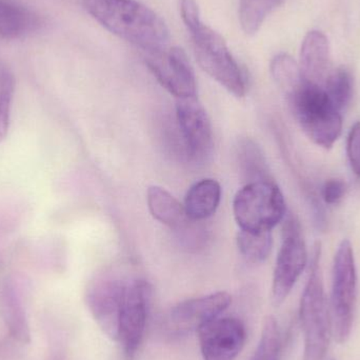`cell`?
<instances>
[{
    "label": "cell",
    "mask_w": 360,
    "mask_h": 360,
    "mask_svg": "<svg viewBox=\"0 0 360 360\" xmlns=\"http://www.w3.org/2000/svg\"><path fill=\"white\" fill-rule=\"evenodd\" d=\"M15 92V78L10 68L0 60V143L10 129L11 110Z\"/></svg>",
    "instance_id": "25"
},
{
    "label": "cell",
    "mask_w": 360,
    "mask_h": 360,
    "mask_svg": "<svg viewBox=\"0 0 360 360\" xmlns=\"http://www.w3.org/2000/svg\"><path fill=\"white\" fill-rule=\"evenodd\" d=\"M176 118L188 158L203 162L213 148V131L198 97L176 99Z\"/></svg>",
    "instance_id": "11"
},
{
    "label": "cell",
    "mask_w": 360,
    "mask_h": 360,
    "mask_svg": "<svg viewBox=\"0 0 360 360\" xmlns=\"http://www.w3.org/2000/svg\"><path fill=\"white\" fill-rule=\"evenodd\" d=\"M151 294V285L139 276L133 277L127 288L116 340L127 360L135 359L143 342Z\"/></svg>",
    "instance_id": "9"
},
{
    "label": "cell",
    "mask_w": 360,
    "mask_h": 360,
    "mask_svg": "<svg viewBox=\"0 0 360 360\" xmlns=\"http://www.w3.org/2000/svg\"><path fill=\"white\" fill-rule=\"evenodd\" d=\"M221 186L217 180L205 179L193 184L184 198V211L188 219L195 222L211 217L219 207Z\"/></svg>",
    "instance_id": "16"
},
{
    "label": "cell",
    "mask_w": 360,
    "mask_h": 360,
    "mask_svg": "<svg viewBox=\"0 0 360 360\" xmlns=\"http://www.w3.org/2000/svg\"><path fill=\"white\" fill-rule=\"evenodd\" d=\"M331 52L329 39L323 32H309L300 49V68L304 79L323 86L331 73Z\"/></svg>",
    "instance_id": "14"
},
{
    "label": "cell",
    "mask_w": 360,
    "mask_h": 360,
    "mask_svg": "<svg viewBox=\"0 0 360 360\" xmlns=\"http://www.w3.org/2000/svg\"><path fill=\"white\" fill-rule=\"evenodd\" d=\"M346 182L342 179H328L321 188V195L327 205H338L346 195Z\"/></svg>",
    "instance_id": "27"
},
{
    "label": "cell",
    "mask_w": 360,
    "mask_h": 360,
    "mask_svg": "<svg viewBox=\"0 0 360 360\" xmlns=\"http://www.w3.org/2000/svg\"><path fill=\"white\" fill-rule=\"evenodd\" d=\"M281 335L278 323L273 316L266 317L257 348L250 360H281Z\"/></svg>",
    "instance_id": "24"
},
{
    "label": "cell",
    "mask_w": 360,
    "mask_h": 360,
    "mask_svg": "<svg viewBox=\"0 0 360 360\" xmlns=\"http://www.w3.org/2000/svg\"><path fill=\"white\" fill-rule=\"evenodd\" d=\"M239 162L249 182L273 179L260 148L254 141H245L239 147Z\"/></svg>",
    "instance_id": "23"
},
{
    "label": "cell",
    "mask_w": 360,
    "mask_h": 360,
    "mask_svg": "<svg viewBox=\"0 0 360 360\" xmlns=\"http://www.w3.org/2000/svg\"><path fill=\"white\" fill-rule=\"evenodd\" d=\"M323 88L338 111H345L350 105L354 84L352 75L346 68L332 70Z\"/></svg>",
    "instance_id": "21"
},
{
    "label": "cell",
    "mask_w": 360,
    "mask_h": 360,
    "mask_svg": "<svg viewBox=\"0 0 360 360\" xmlns=\"http://www.w3.org/2000/svg\"><path fill=\"white\" fill-rule=\"evenodd\" d=\"M188 32L201 69L231 94L245 96L247 93L245 74L231 54L224 38L202 22Z\"/></svg>",
    "instance_id": "5"
},
{
    "label": "cell",
    "mask_w": 360,
    "mask_h": 360,
    "mask_svg": "<svg viewBox=\"0 0 360 360\" xmlns=\"http://www.w3.org/2000/svg\"><path fill=\"white\" fill-rule=\"evenodd\" d=\"M271 74L285 96L295 91L304 80L300 65L290 55L281 53L271 63Z\"/></svg>",
    "instance_id": "22"
},
{
    "label": "cell",
    "mask_w": 360,
    "mask_h": 360,
    "mask_svg": "<svg viewBox=\"0 0 360 360\" xmlns=\"http://www.w3.org/2000/svg\"><path fill=\"white\" fill-rule=\"evenodd\" d=\"M135 275L120 269L97 273L86 290V304L103 334L116 342L127 288Z\"/></svg>",
    "instance_id": "7"
},
{
    "label": "cell",
    "mask_w": 360,
    "mask_h": 360,
    "mask_svg": "<svg viewBox=\"0 0 360 360\" xmlns=\"http://www.w3.org/2000/svg\"><path fill=\"white\" fill-rule=\"evenodd\" d=\"M84 6L105 29L147 55L170 46V33L165 21L136 0H84Z\"/></svg>",
    "instance_id": "1"
},
{
    "label": "cell",
    "mask_w": 360,
    "mask_h": 360,
    "mask_svg": "<svg viewBox=\"0 0 360 360\" xmlns=\"http://www.w3.org/2000/svg\"><path fill=\"white\" fill-rule=\"evenodd\" d=\"M272 245V232L254 233L240 230L237 235L239 253L251 264L264 262L270 255Z\"/></svg>",
    "instance_id": "20"
},
{
    "label": "cell",
    "mask_w": 360,
    "mask_h": 360,
    "mask_svg": "<svg viewBox=\"0 0 360 360\" xmlns=\"http://www.w3.org/2000/svg\"><path fill=\"white\" fill-rule=\"evenodd\" d=\"M285 97L294 117L307 136L315 145L331 149L342 135V117L325 89L304 79Z\"/></svg>",
    "instance_id": "2"
},
{
    "label": "cell",
    "mask_w": 360,
    "mask_h": 360,
    "mask_svg": "<svg viewBox=\"0 0 360 360\" xmlns=\"http://www.w3.org/2000/svg\"><path fill=\"white\" fill-rule=\"evenodd\" d=\"M232 304L228 292H216L200 297L191 298L173 307L170 321L180 331L198 330L205 323L219 317Z\"/></svg>",
    "instance_id": "13"
},
{
    "label": "cell",
    "mask_w": 360,
    "mask_h": 360,
    "mask_svg": "<svg viewBox=\"0 0 360 360\" xmlns=\"http://www.w3.org/2000/svg\"><path fill=\"white\" fill-rule=\"evenodd\" d=\"M0 314L15 340L20 344L31 342V331L22 302L10 283L4 285L0 292Z\"/></svg>",
    "instance_id": "17"
},
{
    "label": "cell",
    "mask_w": 360,
    "mask_h": 360,
    "mask_svg": "<svg viewBox=\"0 0 360 360\" xmlns=\"http://www.w3.org/2000/svg\"><path fill=\"white\" fill-rule=\"evenodd\" d=\"M233 214L240 230L272 232L287 215L285 197L273 179L248 182L235 195Z\"/></svg>",
    "instance_id": "4"
},
{
    "label": "cell",
    "mask_w": 360,
    "mask_h": 360,
    "mask_svg": "<svg viewBox=\"0 0 360 360\" xmlns=\"http://www.w3.org/2000/svg\"><path fill=\"white\" fill-rule=\"evenodd\" d=\"M34 13L11 0H0V38L13 40L22 37L38 27Z\"/></svg>",
    "instance_id": "18"
},
{
    "label": "cell",
    "mask_w": 360,
    "mask_h": 360,
    "mask_svg": "<svg viewBox=\"0 0 360 360\" xmlns=\"http://www.w3.org/2000/svg\"><path fill=\"white\" fill-rule=\"evenodd\" d=\"M347 154L351 170L360 179V122H355L349 132Z\"/></svg>",
    "instance_id": "26"
},
{
    "label": "cell",
    "mask_w": 360,
    "mask_h": 360,
    "mask_svg": "<svg viewBox=\"0 0 360 360\" xmlns=\"http://www.w3.org/2000/svg\"><path fill=\"white\" fill-rule=\"evenodd\" d=\"M321 243L313 248L310 274L300 300V316L304 332V360H323L329 347L331 319L326 302L321 268Z\"/></svg>",
    "instance_id": "3"
},
{
    "label": "cell",
    "mask_w": 360,
    "mask_h": 360,
    "mask_svg": "<svg viewBox=\"0 0 360 360\" xmlns=\"http://www.w3.org/2000/svg\"><path fill=\"white\" fill-rule=\"evenodd\" d=\"M197 332L203 360H234L247 340L245 325L236 317H217Z\"/></svg>",
    "instance_id": "12"
},
{
    "label": "cell",
    "mask_w": 360,
    "mask_h": 360,
    "mask_svg": "<svg viewBox=\"0 0 360 360\" xmlns=\"http://www.w3.org/2000/svg\"><path fill=\"white\" fill-rule=\"evenodd\" d=\"M147 202L151 215L171 230L184 232L194 222L188 219L184 205L162 186L148 188Z\"/></svg>",
    "instance_id": "15"
},
{
    "label": "cell",
    "mask_w": 360,
    "mask_h": 360,
    "mask_svg": "<svg viewBox=\"0 0 360 360\" xmlns=\"http://www.w3.org/2000/svg\"><path fill=\"white\" fill-rule=\"evenodd\" d=\"M283 220V243L273 274L272 302L275 306H281L287 300L308 262L300 222L292 215H285Z\"/></svg>",
    "instance_id": "8"
},
{
    "label": "cell",
    "mask_w": 360,
    "mask_h": 360,
    "mask_svg": "<svg viewBox=\"0 0 360 360\" xmlns=\"http://www.w3.org/2000/svg\"><path fill=\"white\" fill-rule=\"evenodd\" d=\"M180 14L188 31L202 22L198 4L195 0H180Z\"/></svg>",
    "instance_id": "28"
},
{
    "label": "cell",
    "mask_w": 360,
    "mask_h": 360,
    "mask_svg": "<svg viewBox=\"0 0 360 360\" xmlns=\"http://www.w3.org/2000/svg\"><path fill=\"white\" fill-rule=\"evenodd\" d=\"M146 63L160 84L176 99L197 96L194 71L182 49L169 46L162 52L146 55Z\"/></svg>",
    "instance_id": "10"
},
{
    "label": "cell",
    "mask_w": 360,
    "mask_h": 360,
    "mask_svg": "<svg viewBox=\"0 0 360 360\" xmlns=\"http://www.w3.org/2000/svg\"><path fill=\"white\" fill-rule=\"evenodd\" d=\"M357 271L354 251L348 239L338 245L334 257L331 294V331L340 344L349 340L354 321Z\"/></svg>",
    "instance_id": "6"
},
{
    "label": "cell",
    "mask_w": 360,
    "mask_h": 360,
    "mask_svg": "<svg viewBox=\"0 0 360 360\" xmlns=\"http://www.w3.org/2000/svg\"><path fill=\"white\" fill-rule=\"evenodd\" d=\"M283 0H239V21L243 32L254 35L259 31L266 17L278 8Z\"/></svg>",
    "instance_id": "19"
}]
</instances>
